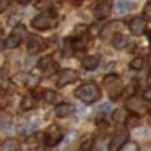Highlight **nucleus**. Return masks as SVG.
Wrapping results in <instances>:
<instances>
[{
  "mask_svg": "<svg viewBox=\"0 0 151 151\" xmlns=\"http://www.w3.org/2000/svg\"><path fill=\"white\" fill-rule=\"evenodd\" d=\"M75 98L85 104H93L101 98V89L94 81H86L75 91Z\"/></svg>",
  "mask_w": 151,
  "mask_h": 151,
  "instance_id": "obj_1",
  "label": "nucleus"
},
{
  "mask_svg": "<svg viewBox=\"0 0 151 151\" xmlns=\"http://www.w3.org/2000/svg\"><path fill=\"white\" fill-rule=\"evenodd\" d=\"M57 24H59V17H57V13L52 10L42 12V13H39L37 17H34L33 21H31V26H33L34 29H39V31L52 29Z\"/></svg>",
  "mask_w": 151,
  "mask_h": 151,
  "instance_id": "obj_2",
  "label": "nucleus"
},
{
  "mask_svg": "<svg viewBox=\"0 0 151 151\" xmlns=\"http://www.w3.org/2000/svg\"><path fill=\"white\" fill-rule=\"evenodd\" d=\"M102 83H104V86L107 88L109 98H111L112 101H115V99H119L122 96V93H124V85H122L120 78H119L115 73H109V75H106Z\"/></svg>",
  "mask_w": 151,
  "mask_h": 151,
  "instance_id": "obj_3",
  "label": "nucleus"
},
{
  "mask_svg": "<svg viewBox=\"0 0 151 151\" xmlns=\"http://www.w3.org/2000/svg\"><path fill=\"white\" fill-rule=\"evenodd\" d=\"M24 36H26V28H24L23 24H17V26L13 28V31L8 34V37L5 39V47H8V49L18 47Z\"/></svg>",
  "mask_w": 151,
  "mask_h": 151,
  "instance_id": "obj_4",
  "label": "nucleus"
},
{
  "mask_svg": "<svg viewBox=\"0 0 151 151\" xmlns=\"http://www.w3.org/2000/svg\"><path fill=\"white\" fill-rule=\"evenodd\" d=\"M125 109L137 115L146 114L150 111V102H146L145 99H138V98H130L127 102H125Z\"/></svg>",
  "mask_w": 151,
  "mask_h": 151,
  "instance_id": "obj_5",
  "label": "nucleus"
},
{
  "mask_svg": "<svg viewBox=\"0 0 151 151\" xmlns=\"http://www.w3.org/2000/svg\"><path fill=\"white\" fill-rule=\"evenodd\" d=\"M62 138H63L62 130L57 125H50L46 130V133H44V143L47 146H55V145H59L62 141Z\"/></svg>",
  "mask_w": 151,
  "mask_h": 151,
  "instance_id": "obj_6",
  "label": "nucleus"
},
{
  "mask_svg": "<svg viewBox=\"0 0 151 151\" xmlns=\"http://www.w3.org/2000/svg\"><path fill=\"white\" fill-rule=\"evenodd\" d=\"M127 138H128L127 130H117L112 135V140H111V143H109V151H119L122 145L128 141Z\"/></svg>",
  "mask_w": 151,
  "mask_h": 151,
  "instance_id": "obj_7",
  "label": "nucleus"
},
{
  "mask_svg": "<svg viewBox=\"0 0 151 151\" xmlns=\"http://www.w3.org/2000/svg\"><path fill=\"white\" fill-rule=\"evenodd\" d=\"M78 80V73L75 72V70H72V68H65V70H62V72L59 73V80H57V86H67V85H70V83H73V81H76Z\"/></svg>",
  "mask_w": 151,
  "mask_h": 151,
  "instance_id": "obj_8",
  "label": "nucleus"
},
{
  "mask_svg": "<svg viewBox=\"0 0 151 151\" xmlns=\"http://www.w3.org/2000/svg\"><path fill=\"white\" fill-rule=\"evenodd\" d=\"M46 49V41L39 36H31L28 39V54H39L41 50Z\"/></svg>",
  "mask_w": 151,
  "mask_h": 151,
  "instance_id": "obj_9",
  "label": "nucleus"
},
{
  "mask_svg": "<svg viewBox=\"0 0 151 151\" xmlns=\"http://www.w3.org/2000/svg\"><path fill=\"white\" fill-rule=\"evenodd\" d=\"M37 67H39V68L42 70V72L46 73L47 76L54 75V73L59 70V65H57L55 60H52L50 57H44V59H41L39 63H37Z\"/></svg>",
  "mask_w": 151,
  "mask_h": 151,
  "instance_id": "obj_10",
  "label": "nucleus"
},
{
  "mask_svg": "<svg viewBox=\"0 0 151 151\" xmlns=\"http://www.w3.org/2000/svg\"><path fill=\"white\" fill-rule=\"evenodd\" d=\"M128 29H130L132 34L135 36H140L146 31V20L145 18H132V21L128 23Z\"/></svg>",
  "mask_w": 151,
  "mask_h": 151,
  "instance_id": "obj_11",
  "label": "nucleus"
},
{
  "mask_svg": "<svg viewBox=\"0 0 151 151\" xmlns=\"http://www.w3.org/2000/svg\"><path fill=\"white\" fill-rule=\"evenodd\" d=\"M75 111V107H73L70 102H60V104L55 106V115L57 117H68L72 112Z\"/></svg>",
  "mask_w": 151,
  "mask_h": 151,
  "instance_id": "obj_12",
  "label": "nucleus"
},
{
  "mask_svg": "<svg viewBox=\"0 0 151 151\" xmlns=\"http://www.w3.org/2000/svg\"><path fill=\"white\" fill-rule=\"evenodd\" d=\"M128 42H130V39H128L125 34H122V33H117V34H114L112 36V46L115 47V49H125V47L128 46Z\"/></svg>",
  "mask_w": 151,
  "mask_h": 151,
  "instance_id": "obj_13",
  "label": "nucleus"
},
{
  "mask_svg": "<svg viewBox=\"0 0 151 151\" xmlns=\"http://www.w3.org/2000/svg\"><path fill=\"white\" fill-rule=\"evenodd\" d=\"M109 13H111V4L109 2H102L98 7L94 8V17L98 20H102V18H107Z\"/></svg>",
  "mask_w": 151,
  "mask_h": 151,
  "instance_id": "obj_14",
  "label": "nucleus"
},
{
  "mask_svg": "<svg viewBox=\"0 0 151 151\" xmlns=\"http://www.w3.org/2000/svg\"><path fill=\"white\" fill-rule=\"evenodd\" d=\"M0 151H21V145L15 138H7L0 145Z\"/></svg>",
  "mask_w": 151,
  "mask_h": 151,
  "instance_id": "obj_15",
  "label": "nucleus"
},
{
  "mask_svg": "<svg viewBox=\"0 0 151 151\" xmlns=\"http://www.w3.org/2000/svg\"><path fill=\"white\" fill-rule=\"evenodd\" d=\"M115 8H117L119 15H125V13H128V12L133 8V2H130V0H117Z\"/></svg>",
  "mask_w": 151,
  "mask_h": 151,
  "instance_id": "obj_16",
  "label": "nucleus"
},
{
  "mask_svg": "<svg viewBox=\"0 0 151 151\" xmlns=\"http://www.w3.org/2000/svg\"><path fill=\"white\" fill-rule=\"evenodd\" d=\"M81 65L85 70H94V68H98V65H99V59L94 55H88V57L83 59Z\"/></svg>",
  "mask_w": 151,
  "mask_h": 151,
  "instance_id": "obj_17",
  "label": "nucleus"
},
{
  "mask_svg": "<svg viewBox=\"0 0 151 151\" xmlns=\"http://www.w3.org/2000/svg\"><path fill=\"white\" fill-rule=\"evenodd\" d=\"M72 47L75 50H85L86 47H88V37L80 36V37H76V39H73L72 41Z\"/></svg>",
  "mask_w": 151,
  "mask_h": 151,
  "instance_id": "obj_18",
  "label": "nucleus"
},
{
  "mask_svg": "<svg viewBox=\"0 0 151 151\" xmlns=\"http://www.w3.org/2000/svg\"><path fill=\"white\" fill-rule=\"evenodd\" d=\"M44 99H46V102H49V104H60V96L57 94L55 91H52V89H46L44 91Z\"/></svg>",
  "mask_w": 151,
  "mask_h": 151,
  "instance_id": "obj_19",
  "label": "nucleus"
},
{
  "mask_svg": "<svg viewBox=\"0 0 151 151\" xmlns=\"http://www.w3.org/2000/svg\"><path fill=\"white\" fill-rule=\"evenodd\" d=\"M112 119L115 124H125L127 122V111L125 109H115L112 112Z\"/></svg>",
  "mask_w": 151,
  "mask_h": 151,
  "instance_id": "obj_20",
  "label": "nucleus"
},
{
  "mask_svg": "<svg viewBox=\"0 0 151 151\" xmlns=\"http://www.w3.org/2000/svg\"><path fill=\"white\" fill-rule=\"evenodd\" d=\"M34 106H36V99H34L33 94H26L21 99V109H23V111H29Z\"/></svg>",
  "mask_w": 151,
  "mask_h": 151,
  "instance_id": "obj_21",
  "label": "nucleus"
},
{
  "mask_svg": "<svg viewBox=\"0 0 151 151\" xmlns=\"http://www.w3.org/2000/svg\"><path fill=\"white\" fill-rule=\"evenodd\" d=\"M0 128L7 132H10L13 128L12 127V117L8 114H0Z\"/></svg>",
  "mask_w": 151,
  "mask_h": 151,
  "instance_id": "obj_22",
  "label": "nucleus"
},
{
  "mask_svg": "<svg viewBox=\"0 0 151 151\" xmlns=\"http://www.w3.org/2000/svg\"><path fill=\"white\" fill-rule=\"evenodd\" d=\"M60 2H62V0H39L36 4V7L41 8V10H42V8H52V7H57Z\"/></svg>",
  "mask_w": 151,
  "mask_h": 151,
  "instance_id": "obj_23",
  "label": "nucleus"
},
{
  "mask_svg": "<svg viewBox=\"0 0 151 151\" xmlns=\"http://www.w3.org/2000/svg\"><path fill=\"white\" fill-rule=\"evenodd\" d=\"M119 151H140V146H138V143H135V141H127V143L122 145Z\"/></svg>",
  "mask_w": 151,
  "mask_h": 151,
  "instance_id": "obj_24",
  "label": "nucleus"
},
{
  "mask_svg": "<svg viewBox=\"0 0 151 151\" xmlns=\"http://www.w3.org/2000/svg\"><path fill=\"white\" fill-rule=\"evenodd\" d=\"M37 85H39V76L33 75V73L26 76V86H28V88H31V89H33V88H36Z\"/></svg>",
  "mask_w": 151,
  "mask_h": 151,
  "instance_id": "obj_25",
  "label": "nucleus"
},
{
  "mask_svg": "<svg viewBox=\"0 0 151 151\" xmlns=\"http://www.w3.org/2000/svg\"><path fill=\"white\" fill-rule=\"evenodd\" d=\"M141 67H143V59H141V57H135V59L130 62V68L132 70H141Z\"/></svg>",
  "mask_w": 151,
  "mask_h": 151,
  "instance_id": "obj_26",
  "label": "nucleus"
},
{
  "mask_svg": "<svg viewBox=\"0 0 151 151\" xmlns=\"http://www.w3.org/2000/svg\"><path fill=\"white\" fill-rule=\"evenodd\" d=\"M36 128H37L36 124H28V125H24V127L20 128V133H23V135L33 133V132H36Z\"/></svg>",
  "mask_w": 151,
  "mask_h": 151,
  "instance_id": "obj_27",
  "label": "nucleus"
},
{
  "mask_svg": "<svg viewBox=\"0 0 151 151\" xmlns=\"http://www.w3.org/2000/svg\"><path fill=\"white\" fill-rule=\"evenodd\" d=\"M111 112H112V106L111 104H102L101 107H99V115H101V117L111 114Z\"/></svg>",
  "mask_w": 151,
  "mask_h": 151,
  "instance_id": "obj_28",
  "label": "nucleus"
},
{
  "mask_svg": "<svg viewBox=\"0 0 151 151\" xmlns=\"http://www.w3.org/2000/svg\"><path fill=\"white\" fill-rule=\"evenodd\" d=\"M10 5V0H0V13H4Z\"/></svg>",
  "mask_w": 151,
  "mask_h": 151,
  "instance_id": "obj_29",
  "label": "nucleus"
},
{
  "mask_svg": "<svg viewBox=\"0 0 151 151\" xmlns=\"http://www.w3.org/2000/svg\"><path fill=\"white\" fill-rule=\"evenodd\" d=\"M143 98H145V101H146V102H150V104H151V88H148L146 91H145Z\"/></svg>",
  "mask_w": 151,
  "mask_h": 151,
  "instance_id": "obj_30",
  "label": "nucleus"
},
{
  "mask_svg": "<svg viewBox=\"0 0 151 151\" xmlns=\"http://www.w3.org/2000/svg\"><path fill=\"white\" fill-rule=\"evenodd\" d=\"M145 18H146V20H151V5H148V7L145 8Z\"/></svg>",
  "mask_w": 151,
  "mask_h": 151,
  "instance_id": "obj_31",
  "label": "nucleus"
},
{
  "mask_svg": "<svg viewBox=\"0 0 151 151\" xmlns=\"http://www.w3.org/2000/svg\"><path fill=\"white\" fill-rule=\"evenodd\" d=\"M148 37H150V41H151V33H148Z\"/></svg>",
  "mask_w": 151,
  "mask_h": 151,
  "instance_id": "obj_32",
  "label": "nucleus"
},
{
  "mask_svg": "<svg viewBox=\"0 0 151 151\" xmlns=\"http://www.w3.org/2000/svg\"><path fill=\"white\" fill-rule=\"evenodd\" d=\"M150 65H151V55H150Z\"/></svg>",
  "mask_w": 151,
  "mask_h": 151,
  "instance_id": "obj_33",
  "label": "nucleus"
},
{
  "mask_svg": "<svg viewBox=\"0 0 151 151\" xmlns=\"http://www.w3.org/2000/svg\"><path fill=\"white\" fill-rule=\"evenodd\" d=\"M150 5H151V0H150Z\"/></svg>",
  "mask_w": 151,
  "mask_h": 151,
  "instance_id": "obj_34",
  "label": "nucleus"
}]
</instances>
